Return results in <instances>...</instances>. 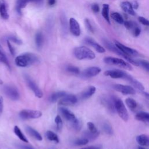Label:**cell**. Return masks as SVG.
Here are the masks:
<instances>
[{"label": "cell", "instance_id": "8fae6325", "mask_svg": "<svg viewBox=\"0 0 149 149\" xmlns=\"http://www.w3.org/2000/svg\"><path fill=\"white\" fill-rule=\"evenodd\" d=\"M101 71V68L97 66H91L84 69L81 73V76L84 78H90L98 74Z\"/></svg>", "mask_w": 149, "mask_h": 149}, {"label": "cell", "instance_id": "8d00e7d4", "mask_svg": "<svg viewBox=\"0 0 149 149\" xmlns=\"http://www.w3.org/2000/svg\"><path fill=\"white\" fill-rule=\"evenodd\" d=\"M66 70L70 73H74V74H79L80 73L79 69L74 66L73 65H69L66 67Z\"/></svg>", "mask_w": 149, "mask_h": 149}, {"label": "cell", "instance_id": "f35d334b", "mask_svg": "<svg viewBox=\"0 0 149 149\" xmlns=\"http://www.w3.org/2000/svg\"><path fill=\"white\" fill-rule=\"evenodd\" d=\"M88 140L85 137L81 138V139H77L76 140L74 141V143L75 145L77 146H84L87 144L88 143Z\"/></svg>", "mask_w": 149, "mask_h": 149}, {"label": "cell", "instance_id": "c3c4849f", "mask_svg": "<svg viewBox=\"0 0 149 149\" xmlns=\"http://www.w3.org/2000/svg\"><path fill=\"white\" fill-rule=\"evenodd\" d=\"M91 9L94 13H98L100 11V7L97 3H93L91 6Z\"/></svg>", "mask_w": 149, "mask_h": 149}, {"label": "cell", "instance_id": "ab89813d", "mask_svg": "<svg viewBox=\"0 0 149 149\" xmlns=\"http://www.w3.org/2000/svg\"><path fill=\"white\" fill-rule=\"evenodd\" d=\"M87 125L88 129V130L90 132H93V133H97V132H98L97 127H95V126L94 125V124L93 122H88L87 123Z\"/></svg>", "mask_w": 149, "mask_h": 149}, {"label": "cell", "instance_id": "603a6c76", "mask_svg": "<svg viewBox=\"0 0 149 149\" xmlns=\"http://www.w3.org/2000/svg\"><path fill=\"white\" fill-rule=\"evenodd\" d=\"M135 119L137 120L149 123V112H140L136 114Z\"/></svg>", "mask_w": 149, "mask_h": 149}, {"label": "cell", "instance_id": "7c38bea8", "mask_svg": "<svg viewBox=\"0 0 149 149\" xmlns=\"http://www.w3.org/2000/svg\"><path fill=\"white\" fill-rule=\"evenodd\" d=\"M115 44L120 51H122L123 53H125V54H126L130 56H136L139 55V52L136 50H135L132 48L128 47L127 46H125V45L119 42L118 41H115Z\"/></svg>", "mask_w": 149, "mask_h": 149}, {"label": "cell", "instance_id": "f1b7e54d", "mask_svg": "<svg viewBox=\"0 0 149 149\" xmlns=\"http://www.w3.org/2000/svg\"><path fill=\"white\" fill-rule=\"evenodd\" d=\"M14 133L17 136V137L20 140L23 141V142H26V143L29 142V141L27 139V138L26 137V136L24 135V134L22 133V132L21 131V130L20 129V128L17 126H15V127H14Z\"/></svg>", "mask_w": 149, "mask_h": 149}, {"label": "cell", "instance_id": "277c9868", "mask_svg": "<svg viewBox=\"0 0 149 149\" xmlns=\"http://www.w3.org/2000/svg\"><path fill=\"white\" fill-rule=\"evenodd\" d=\"M114 106L115 111L118 113L119 117L125 122H127L129 119V113L123 101L119 98L113 97Z\"/></svg>", "mask_w": 149, "mask_h": 149}, {"label": "cell", "instance_id": "2e32d148", "mask_svg": "<svg viewBox=\"0 0 149 149\" xmlns=\"http://www.w3.org/2000/svg\"><path fill=\"white\" fill-rule=\"evenodd\" d=\"M84 41L86 44L93 47L99 53H104L105 52V48L98 44L96 41H95L93 38L90 37H86L84 39Z\"/></svg>", "mask_w": 149, "mask_h": 149}, {"label": "cell", "instance_id": "ac0fdd59", "mask_svg": "<svg viewBox=\"0 0 149 149\" xmlns=\"http://www.w3.org/2000/svg\"><path fill=\"white\" fill-rule=\"evenodd\" d=\"M120 7L122 10L126 13L134 16L135 15V12L133 8L132 5L128 1H123L120 3Z\"/></svg>", "mask_w": 149, "mask_h": 149}, {"label": "cell", "instance_id": "d6986e66", "mask_svg": "<svg viewBox=\"0 0 149 149\" xmlns=\"http://www.w3.org/2000/svg\"><path fill=\"white\" fill-rule=\"evenodd\" d=\"M0 16L5 20L8 19L9 17L6 3L5 0H0Z\"/></svg>", "mask_w": 149, "mask_h": 149}, {"label": "cell", "instance_id": "6f0895ef", "mask_svg": "<svg viewBox=\"0 0 149 149\" xmlns=\"http://www.w3.org/2000/svg\"><path fill=\"white\" fill-rule=\"evenodd\" d=\"M3 83V81H2V80L0 79V84H2Z\"/></svg>", "mask_w": 149, "mask_h": 149}, {"label": "cell", "instance_id": "f546056e", "mask_svg": "<svg viewBox=\"0 0 149 149\" xmlns=\"http://www.w3.org/2000/svg\"><path fill=\"white\" fill-rule=\"evenodd\" d=\"M0 61L2 63H3L9 69H10V66L8 62V60L7 59V57L5 54V52L2 47V46L0 44Z\"/></svg>", "mask_w": 149, "mask_h": 149}, {"label": "cell", "instance_id": "f907efd6", "mask_svg": "<svg viewBox=\"0 0 149 149\" xmlns=\"http://www.w3.org/2000/svg\"><path fill=\"white\" fill-rule=\"evenodd\" d=\"M81 149H101V147L100 146H88L81 148Z\"/></svg>", "mask_w": 149, "mask_h": 149}, {"label": "cell", "instance_id": "f5cc1de1", "mask_svg": "<svg viewBox=\"0 0 149 149\" xmlns=\"http://www.w3.org/2000/svg\"><path fill=\"white\" fill-rule=\"evenodd\" d=\"M132 6H133V9H137L138 8V6H139V5H138V3H137V2L136 1H134L133 2V5Z\"/></svg>", "mask_w": 149, "mask_h": 149}, {"label": "cell", "instance_id": "e0dca14e", "mask_svg": "<svg viewBox=\"0 0 149 149\" xmlns=\"http://www.w3.org/2000/svg\"><path fill=\"white\" fill-rule=\"evenodd\" d=\"M125 79H126V80H127L128 81L130 82V83L134 86V87H136L137 89H138L139 90L142 91H143L144 90V87L143 86V85L137 80H136V79L133 78L132 76H131L130 75L127 74L126 76L125 77Z\"/></svg>", "mask_w": 149, "mask_h": 149}, {"label": "cell", "instance_id": "7dc6e473", "mask_svg": "<svg viewBox=\"0 0 149 149\" xmlns=\"http://www.w3.org/2000/svg\"><path fill=\"white\" fill-rule=\"evenodd\" d=\"M7 45H8V48H9V50L10 54H11L13 56H14V55H15V49H14V48L13 47V46L12 45V44H10L9 40H7Z\"/></svg>", "mask_w": 149, "mask_h": 149}, {"label": "cell", "instance_id": "bcb514c9", "mask_svg": "<svg viewBox=\"0 0 149 149\" xmlns=\"http://www.w3.org/2000/svg\"><path fill=\"white\" fill-rule=\"evenodd\" d=\"M16 147L19 149H34V148L31 146L22 144H18L16 145Z\"/></svg>", "mask_w": 149, "mask_h": 149}, {"label": "cell", "instance_id": "4316f807", "mask_svg": "<svg viewBox=\"0 0 149 149\" xmlns=\"http://www.w3.org/2000/svg\"><path fill=\"white\" fill-rule=\"evenodd\" d=\"M102 16L105 19V20L109 23H111L110 19H109V6L108 4L104 3L102 5Z\"/></svg>", "mask_w": 149, "mask_h": 149}, {"label": "cell", "instance_id": "8992f818", "mask_svg": "<svg viewBox=\"0 0 149 149\" xmlns=\"http://www.w3.org/2000/svg\"><path fill=\"white\" fill-rule=\"evenodd\" d=\"M19 116L22 119H36L42 116V112L37 110L23 109L20 112Z\"/></svg>", "mask_w": 149, "mask_h": 149}, {"label": "cell", "instance_id": "4fadbf2b", "mask_svg": "<svg viewBox=\"0 0 149 149\" xmlns=\"http://www.w3.org/2000/svg\"><path fill=\"white\" fill-rule=\"evenodd\" d=\"M127 73L119 69L108 70L104 72V75L109 76L112 79H125Z\"/></svg>", "mask_w": 149, "mask_h": 149}, {"label": "cell", "instance_id": "11a10c76", "mask_svg": "<svg viewBox=\"0 0 149 149\" xmlns=\"http://www.w3.org/2000/svg\"><path fill=\"white\" fill-rule=\"evenodd\" d=\"M137 149H147V148H146L144 147H138Z\"/></svg>", "mask_w": 149, "mask_h": 149}, {"label": "cell", "instance_id": "9c48e42d", "mask_svg": "<svg viewBox=\"0 0 149 149\" xmlns=\"http://www.w3.org/2000/svg\"><path fill=\"white\" fill-rule=\"evenodd\" d=\"M59 111L60 113L62 114L63 117L68 121L70 122L72 125L75 124L77 122H79V119L75 116L74 114L68 109L64 107H61L59 108Z\"/></svg>", "mask_w": 149, "mask_h": 149}, {"label": "cell", "instance_id": "d4e9b609", "mask_svg": "<svg viewBox=\"0 0 149 149\" xmlns=\"http://www.w3.org/2000/svg\"><path fill=\"white\" fill-rule=\"evenodd\" d=\"M96 88L94 86L89 87L86 91H83L81 94V98L83 100L87 99L91 97L95 92Z\"/></svg>", "mask_w": 149, "mask_h": 149}, {"label": "cell", "instance_id": "b9f144b4", "mask_svg": "<svg viewBox=\"0 0 149 149\" xmlns=\"http://www.w3.org/2000/svg\"><path fill=\"white\" fill-rule=\"evenodd\" d=\"M132 31L133 35L134 37H138L140 34V33H141V29L139 27L138 25H137L136 27H134Z\"/></svg>", "mask_w": 149, "mask_h": 149}, {"label": "cell", "instance_id": "9a60e30c", "mask_svg": "<svg viewBox=\"0 0 149 149\" xmlns=\"http://www.w3.org/2000/svg\"><path fill=\"white\" fill-rule=\"evenodd\" d=\"M69 28L71 33L76 36L78 37L80 35V27L78 22L74 18H70L69 20Z\"/></svg>", "mask_w": 149, "mask_h": 149}, {"label": "cell", "instance_id": "ba28073f", "mask_svg": "<svg viewBox=\"0 0 149 149\" xmlns=\"http://www.w3.org/2000/svg\"><path fill=\"white\" fill-rule=\"evenodd\" d=\"M5 94L10 100L16 101L19 99L20 94L17 88L12 86H5L3 87Z\"/></svg>", "mask_w": 149, "mask_h": 149}, {"label": "cell", "instance_id": "d590c367", "mask_svg": "<svg viewBox=\"0 0 149 149\" xmlns=\"http://www.w3.org/2000/svg\"><path fill=\"white\" fill-rule=\"evenodd\" d=\"M124 26L127 29V30H132L133 29L136 27L137 24H136V23H134L132 21H125L124 22Z\"/></svg>", "mask_w": 149, "mask_h": 149}, {"label": "cell", "instance_id": "44dd1931", "mask_svg": "<svg viewBox=\"0 0 149 149\" xmlns=\"http://www.w3.org/2000/svg\"><path fill=\"white\" fill-rule=\"evenodd\" d=\"M42 0H17L16 1V10L19 13H21V10L22 9L24 8L27 3L30 2H40Z\"/></svg>", "mask_w": 149, "mask_h": 149}, {"label": "cell", "instance_id": "681fc988", "mask_svg": "<svg viewBox=\"0 0 149 149\" xmlns=\"http://www.w3.org/2000/svg\"><path fill=\"white\" fill-rule=\"evenodd\" d=\"M3 108V97L0 95V113H2Z\"/></svg>", "mask_w": 149, "mask_h": 149}, {"label": "cell", "instance_id": "5b68a950", "mask_svg": "<svg viewBox=\"0 0 149 149\" xmlns=\"http://www.w3.org/2000/svg\"><path fill=\"white\" fill-rule=\"evenodd\" d=\"M104 62L107 64L116 65L128 70H132V67L131 66V65L129 63L120 58L107 56L104 58Z\"/></svg>", "mask_w": 149, "mask_h": 149}, {"label": "cell", "instance_id": "52a82bcc", "mask_svg": "<svg viewBox=\"0 0 149 149\" xmlns=\"http://www.w3.org/2000/svg\"><path fill=\"white\" fill-rule=\"evenodd\" d=\"M112 87L115 90L124 95H133L136 93L134 88L130 86L121 84H113Z\"/></svg>", "mask_w": 149, "mask_h": 149}, {"label": "cell", "instance_id": "4dcf8cb0", "mask_svg": "<svg viewBox=\"0 0 149 149\" xmlns=\"http://www.w3.org/2000/svg\"><path fill=\"white\" fill-rule=\"evenodd\" d=\"M35 40H36V44L37 47L38 49L41 48L44 43V37L42 34L40 32L37 33L36 35Z\"/></svg>", "mask_w": 149, "mask_h": 149}, {"label": "cell", "instance_id": "3957f363", "mask_svg": "<svg viewBox=\"0 0 149 149\" xmlns=\"http://www.w3.org/2000/svg\"><path fill=\"white\" fill-rule=\"evenodd\" d=\"M73 53L75 57L79 60H91L95 58V55L94 52L85 46H81L75 48L73 51Z\"/></svg>", "mask_w": 149, "mask_h": 149}, {"label": "cell", "instance_id": "7402d4cb", "mask_svg": "<svg viewBox=\"0 0 149 149\" xmlns=\"http://www.w3.org/2000/svg\"><path fill=\"white\" fill-rule=\"evenodd\" d=\"M25 129L27 132V133L30 135L31 136H32L33 137H34V139H36V140H38V141H41L42 139V137L41 136V135L35 129H34L33 128H32L30 126H26L25 127Z\"/></svg>", "mask_w": 149, "mask_h": 149}, {"label": "cell", "instance_id": "60d3db41", "mask_svg": "<svg viewBox=\"0 0 149 149\" xmlns=\"http://www.w3.org/2000/svg\"><path fill=\"white\" fill-rule=\"evenodd\" d=\"M103 129L104 130V132L109 134H111L112 133V128L111 126L110 125H109L108 123H104L103 125Z\"/></svg>", "mask_w": 149, "mask_h": 149}, {"label": "cell", "instance_id": "816d5d0a", "mask_svg": "<svg viewBox=\"0 0 149 149\" xmlns=\"http://www.w3.org/2000/svg\"><path fill=\"white\" fill-rule=\"evenodd\" d=\"M56 2V0H48V4L49 6H53L55 5Z\"/></svg>", "mask_w": 149, "mask_h": 149}, {"label": "cell", "instance_id": "7bdbcfd3", "mask_svg": "<svg viewBox=\"0 0 149 149\" xmlns=\"http://www.w3.org/2000/svg\"><path fill=\"white\" fill-rule=\"evenodd\" d=\"M139 21L140 23H141L142 24L144 25V26H149V20H147V19L144 18V17L142 16H140L138 18Z\"/></svg>", "mask_w": 149, "mask_h": 149}, {"label": "cell", "instance_id": "ffe728a7", "mask_svg": "<svg viewBox=\"0 0 149 149\" xmlns=\"http://www.w3.org/2000/svg\"><path fill=\"white\" fill-rule=\"evenodd\" d=\"M137 143L140 146L149 147V137L146 134H140L136 138Z\"/></svg>", "mask_w": 149, "mask_h": 149}, {"label": "cell", "instance_id": "836d02e7", "mask_svg": "<svg viewBox=\"0 0 149 149\" xmlns=\"http://www.w3.org/2000/svg\"><path fill=\"white\" fill-rule=\"evenodd\" d=\"M111 17L112 19L115 21L116 23L119 24H123L124 23V20L121 15L118 12H113L111 14Z\"/></svg>", "mask_w": 149, "mask_h": 149}, {"label": "cell", "instance_id": "db71d44e", "mask_svg": "<svg viewBox=\"0 0 149 149\" xmlns=\"http://www.w3.org/2000/svg\"><path fill=\"white\" fill-rule=\"evenodd\" d=\"M143 94L149 100V93H146V92H143Z\"/></svg>", "mask_w": 149, "mask_h": 149}, {"label": "cell", "instance_id": "74e56055", "mask_svg": "<svg viewBox=\"0 0 149 149\" xmlns=\"http://www.w3.org/2000/svg\"><path fill=\"white\" fill-rule=\"evenodd\" d=\"M55 122L56 123V128L58 130H60L62 127V125H63V122H62V118H61V116L59 115H57L55 118Z\"/></svg>", "mask_w": 149, "mask_h": 149}, {"label": "cell", "instance_id": "1f68e13d", "mask_svg": "<svg viewBox=\"0 0 149 149\" xmlns=\"http://www.w3.org/2000/svg\"><path fill=\"white\" fill-rule=\"evenodd\" d=\"M99 132L97 133H93L90 132L88 130L83 132V136L84 137L87 139L88 140H95L99 136Z\"/></svg>", "mask_w": 149, "mask_h": 149}, {"label": "cell", "instance_id": "5bb4252c", "mask_svg": "<svg viewBox=\"0 0 149 149\" xmlns=\"http://www.w3.org/2000/svg\"><path fill=\"white\" fill-rule=\"evenodd\" d=\"M77 102V98L76 95L73 94H68L61 98L59 101V104L62 105H71L75 104Z\"/></svg>", "mask_w": 149, "mask_h": 149}, {"label": "cell", "instance_id": "f6af8a7d", "mask_svg": "<svg viewBox=\"0 0 149 149\" xmlns=\"http://www.w3.org/2000/svg\"><path fill=\"white\" fill-rule=\"evenodd\" d=\"M8 40H10V41H12V42L17 44H19V45H20L22 42L20 40H19V38H17V37H14V36H10V37H8Z\"/></svg>", "mask_w": 149, "mask_h": 149}, {"label": "cell", "instance_id": "83f0119b", "mask_svg": "<svg viewBox=\"0 0 149 149\" xmlns=\"http://www.w3.org/2000/svg\"><path fill=\"white\" fill-rule=\"evenodd\" d=\"M125 102L127 107L132 111H135L137 108L138 104L133 98H127L125 100Z\"/></svg>", "mask_w": 149, "mask_h": 149}, {"label": "cell", "instance_id": "d6a6232c", "mask_svg": "<svg viewBox=\"0 0 149 149\" xmlns=\"http://www.w3.org/2000/svg\"><path fill=\"white\" fill-rule=\"evenodd\" d=\"M46 136L47 139L50 141H53L56 143H59V138L57 134L51 130H48L46 133Z\"/></svg>", "mask_w": 149, "mask_h": 149}, {"label": "cell", "instance_id": "484cf974", "mask_svg": "<svg viewBox=\"0 0 149 149\" xmlns=\"http://www.w3.org/2000/svg\"><path fill=\"white\" fill-rule=\"evenodd\" d=\"M66 95V93L65 91H61L55 92V93L52 94L49 96V101L51 102H55L57 101L58 99H60V98H62L63 97H64Z\"/></svg>", "mask_w": 149, "mask_h": 149}, {"label": "cell", "instance_id": "7a4b0ae2", "mask_svg": "<svg viewBox=\"0 0 149 149\" xmlns=\"http://www.w3.org/2000/svg\"><path fill=\"white\" fill-rule=\"evenodd\" d=\"M102 42L104 45V46L109 51L114 52L115 54L120 56L121 57H122L123 58H124L125 59H126L129 63L136 66H139V64L137 62V61H136L134 59H133V58H132L131 56L125 54V53H123L122 51H120L116 45L115 44H113L112 43H111L110 41H109L108 40H106V39H104L102 41Z\"/></svg>", "mask_w": 149, "mask_h": 149}, {"label": "cell", "instance_id": "9f6ffc18", "mask_svg": "<svg viewBox=\"0 0 149 149\" xmlns=\"http://www.w3.org/2000/svg\"><path fill=\"white\" fill-rule=\"evenodd\" d=\"M49 149H56V148L55 147H50Z\"/></svg>", "mask_w": 149, "mask_h": 149}, {"label": "cell", "instance_id": "ee69618b", "mask_svg": "<svg viewBox=\"0 0 149 149\" xmlns=\"http://www.w3.org/2000/svg\"><path fill=\"white\" fill-rule=\"evenodd\" d=\"M84 22H85L86 26V27L87 28V29H88L90 31L93 33V32H94V29H93V26H92V25H91V24L90 20H89L88 19H86L85 20H84Z\"/></svg>", "mask_w": 149, "mask_h": 149}, {"label": "cell", "instance_id": "30bf717a", "mask_svg": "<svg viewBox=\"0 0 149 149\" xmlns=\"http://www.w3.org/2000/svg\"><path fill=\"white\" fill-rule=\"evenodd\" d=\"M25 80L28 87L33 91L35 95L38 98H41L43 95L42 92L39 88L36 83L34 81V80L30 76L27 75L25 76Z\"/></svg>", "mask_w": 149, "mask_h": 149}, {"label": "cell", "instance_id": "cb8c5ba5", "mask_svg": "<svg viewBox=\"0 0 149 149\" xmlns=\"http://www.w3.org/2000/svg\"><path fill=\"white\" fill-rule=\"evenodd\" d=\"M103 104L111 112H114L115 111L113 97L111 98H105L102 100Z\"/></svg>", "mask_w": 149, "mask_h": 149}, {"label": "cell", "instance_id": "e575fe53", "mask_svg": "<svg viewBox=\"0 0 149 149\" xmlns=\"http://www.w3.org/2000/svg\"><path fill=\"white\" fill-rule=\"evenodd\" d=\"M139 66H141L146 71L149 73V62L146 60L137 61Z\"/></svg>", "mask_w": 149, "mask_h": 149}, {"label": "cell", "instance_id": "6da1fadb", "mask_svg": "<svg viewBox=\"0 0 149 149\" xmlns=\"http://www.w3.org/2000/svg\"><path fill=\"white\" fill-rule=\"evenodd\" d=\"M15 63L19 67H27L39 61L38 56L30 52H26L18 55L15 58Z\"/></svg>", "mask_w": 149, "mask_h": 149}]
</instances>
